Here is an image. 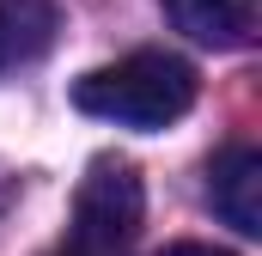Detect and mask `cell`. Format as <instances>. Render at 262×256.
<instances>
[{"mask_svg":"<svg viewBox=\"0 0 262 256\" xmlns=\"http://www.w3.org/2000/svg\"><path fill=\"white\" fill-rule=\"evenodd\" d=\"M73 104L98 122L116 128H165L177 116H189L195 104V67L183 55H165V49H134L110 67H92L79 86H73Z\"/></svg>","mask_w":262,"mask_h":256,"instance_id":"cell-1","label":"cell"},{"mask_svg":"<svg viewBox=\"0 0 262 256\" xmlns=\"http://www.w3.org/2000/svg\"><path fill=\"white\" fill-rule=\"evenodd\" d=\"M140 214H146V195H140V171L128 159H92L85 177H79V195H73V232L67 244L92 256H122L140 232Z\"/></svg>","mask_w":262,"mask_h":256,"instance_id":"cell-2","label":"cell"},{"mask_svg":"<svg viewBox=\"0 0 262 256\" xmlns=\"http://www.w3.org/2000/svg\"><path fill=\"white\" fill-rule=\"evenodd\" d=\"M207 201H213V214L232 232H244V238L262 232V153L250 140H232V146L213 153V165H207Z\"/></svg>","mask_w":262,"mask_h":256,"instance_id":"cell-3","label":"cell"},{"mask_svg":"<svg viewBox=\"0 0 262 256\" xmlns=\"http://www.w3.org/2000/svg\"><path fill=\"white\" fill-rule=\"evenodd\" d=\"M55 31H61L55 0H0V73L43 61L55 49Z\"/></svg>","mask_w":262,"mask_h":256,"instance_id":"cell-4","label":"cell"},{"mask_svg":"<svg viewBox=\"0 0 262 256\" xmlns=\"http://www.w3.org/2000/svg\"><path fill=\"white\" fill-rule=\"evenodd\" d=\"M165 12L207 49H244L256 37V0H165Z\"/></svg>","mask_w":262,"mask_h":256,"instance_id":"cell-5","label":"cell"},{"mask_svg":"<svg viewBox=\"0 0 262 256\" xmlns=\"http://www.w3.org/2000/svg\"><path fill=\"white\" fill-rule=\"evenodd\" d=\"M159 256H232V250H220V244H165Z\"/></svg>","mask_w":262,"mask_h":256,"instance_id":"cell-6","label":"cell"},{"mask_svg":"<svg viewBox=\"0 0 262 256\" xmlns=\"http://www.w3.org/2000/svg\"><path fill=\"white\" fill-rule=\"evenodd\" d=\"M55 256H92V250H79V244H61V250H55Z\"/></svg>","mask_w":262,"mask_h":256,"instance_id":"cell-7","label":"cell"},{"mask_svg":"<svg viewBox=\"0 0 262 256\" xmlns=\"http://www.w3.org/2000/svg\"><path fill=\"white\" fill-rule=\"evenodd\" d=\"M0 201H6V189H0Z\"/></svg>","mask_w":262,"mask_h":256,"instance_id":"cell-8","label":"cell"}]
</instances>
